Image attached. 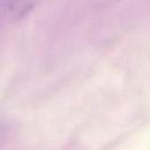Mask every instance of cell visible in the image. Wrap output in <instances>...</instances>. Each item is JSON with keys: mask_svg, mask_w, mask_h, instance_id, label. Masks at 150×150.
<instances>
[{"mask_svg": "<svg viewBox=\"0 0 150 150\" xmlns=\"http://www.w3.org/2000/svg\"><path fill=\"white\" fill-rule=\"evenodd\" d=\"M35 4L36 0H0V27L21 20Z\"/></svg>", "mask_w": 150, "mask_h": 150, "instance_id": "obj_1", "label": "cell"}]
</instances>
